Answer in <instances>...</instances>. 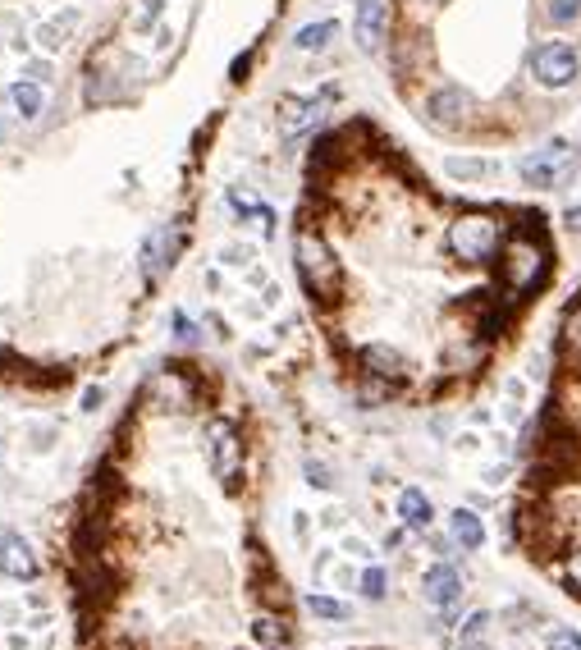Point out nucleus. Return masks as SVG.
<instances>
[{"label":"nucleus","instance_id":"1","mask_svg":"<svg viewBox=\"0 0 581 650\" xmlns=\"http://www.w3.org/2000/svg\"><path fill=\"white\" fill-rule=\"evenodd\" d=\"M545 275H549V248L540 234H517V239L504 243V252H499V280H504V289L513 298L536 293L545 284Z\"/></svg>","mask_w":581,"mask_h":650},{"label":"nucleus","instance_id":"2","mask_svg":"<svg viewBox=\"0 0 581 650\" xmlns=\"http://www.w3.org/2000/svg\"><path fill=\"white\" fill-rule=\"evenodd\" d=\"M577 170H581V152L572 138H549L540 152H527L517 161V179L527 188H540V193L568 188L572 179H577Z\"/></svg>","mask_w":581,"mask_h":650},{"label":"nucleus","instance_id":"3","mask_svg":"<svg viewBox=\"0 0 581 650\" xmlns=\"http://www.w3.org/2000/svg\"><path fill=\"white\" fill-rule=\"evenodd\" d=\"M293 261H298V275L307 284L312 298L321 303H334L339 298V284H344V271H339V261H334L330 243L312 229H298V239H293Z\"/></svg>","mask_w":581,"mask_h":650},{"label":"nucleus","instance_id":"4","mask_svg":"<svg viewBox=\"0 0 581 650\" xmlns=\"http://www.w3.org/2000/svg\"><path fill=\"white\" fill-rule=\"evenodd\" d=\"M449 252L467 266H485L504 252V225L490 211H467L449 225Z\"/></svg>","mask_w":581,"mask_h":650},{"label":"nucleus","instance_id":"5","mask_svg":"<svg viewBox=\"0 0 581 650\" xmlns=\"http://www.w3.org/2000/svg\"><path fill=\"white\" fill-rule=\"evenodd\" d=\"M531 78H536V87H545V92H568V87L581 78L577 46L563 42V37L540 42L536 51H531Z\"/></svg>","mask_w":581,"mask_h":650},{"label":"nucleus","instance_id":"6","mask_svg":"<svg viewBox=\"0 0 581 650\" xmlns=\"http://www.w3.org/2000/svg\"><path fill=\"white\" fill-rule=\"evenodd\" d=\"M206 454H211V472H216V481L234 490L238 477H243V440H238L234 426L220 422V417L206 426Z\"/></svg>","mask_w":581,"mask_h":650},{"label":"nucleus","instance_id":"7","mask_svg":"<svg viewBox=\"0 0 581 650\" xmlns=\"http://www.w3.org/2000/svg\"><path fill=\"white\" fill-rule=\"evenodd\" d=\"M426 115H431V124H440V129H463V124H472V115H476V97L458 83L435 87L431 101H426Z\"/></svg>","mask_w":581,"mask_h":650},{"label":"nucleus","instance_id":"8","mask_svg":"<svg viewBox=\"0 0 581 650\" xmlns=\"http://www.w3.org/2000/svg\"><path fill=\"white\" fill-rule=\"evenodd\" d=\"M339 97V87H321L316 97H289L280 106V124H284V138H298V133H307V129H316L321 124V115H325V106Z\"/></svg>","mask_w":581,"mask_h":650},{"label":"nucleus","instance_id":"9","mask_svg":"<svg viewBox=\"0 0 581 650\" xmlns=\"http://www.w3.org/2000/svg\"><path fill=\"white\" fill-rule=\"evenodd\" d=\"M353 37L362 51H380L385 46V0H357Z\"/></svg>","mask_w":581,"mask_h":650},{"label":"nucleus","instance_id":"10","mask_svg":"<svg viewBox=\"0 0 581 650\" xmlns=\"http://www.w3.org/2000/svg\"><path fill=\"white\" fill-rule=\"evenodd\" d=\"M421 591H426V600H431L435 609H453L463 600V573L453 564H435L431 573H426V582H421Z\"/></svg>","mask_w":581,"mask_h":650},{"label":"nucleus","instance_id":"11","mask_svg":"<svg viewBox=\"0 0 581 650\" xmlns=\"http://www.w3.org/2000/svg\"><path fill=\"white\" fill-rule=\"evenodd\" d=\"M362 367L371 371L376 380H403L408 376V358H403L399 348H389V344H366L362 348Z\"/></svg>","mask_w":581,"mask_h":650},{"label":"nucleus","instance_id":"12","mask_svg":"<svg viewBox=\"0 0 581 650\" xmlns=\"http://www.w3.org/2000/svg\"><path fill=\"white\" fill-rule=\"evenodd\" d=\"M0 573L5 577H37V559H33V550H28V541L23 536H5L0 541Z\"/></svg>","mask_w":581,"mask_h":650},{"label":"nucleus","instance_id":"13","mask_svg":"<svg viewBox=\"0 0 581 650\" xmlns=\"http://www.w3.org/2000/svg\"><path fill=\"white\" fill-rule=\"evenodd\" d=\"M449 531H453V541L463 545V550H481L485 545V522L476 509H453L449 513Z\"/></svg>","mask_w":581,"mask_h":650},{"label":"nucleus","instance_id":"14","mask_svg":"<svg viewBox=\"0 0 581 650\" xmlns=\"http://www.w3.org/2000/svg\"><path fill=\"white\" fill-rule=\"evenodd\" d=\"M399 518H403V522H408V527H412V531H426V527H431V518H435V509H431V499L421 495V490H417V486H408V490H403V495H399Z\"/></svg>","mask_w":581,"mask_h":650},{"label":"nucleus","instance_id":"15","mask_svg":"<svg viewBox=\"0 0 581 650\" xmlns=\"http://www.w3.org/2000/svg\"><path fill=\"white\" fill-rule=\"evenodd\" d=\"M499 165L495 161H485V156H449L444 161V174L449 179H463V184H481V179H490Z\"/></svg>","mask_w":581,"mask_h":650},{"label":"nucleus","instance_id":"16","mask_svg":"<svg viewBox=\"0 0 581 650\" xmlns=\"http://www.w3.org/2000/svg\"><path fill=\"white\" fill-rule=\"evenodd\" d=\"M170 257H174V234H170V229H156V234L147 239V248H142V271L156 275Z\"/></svg>","mask_w":581,"mask_h":650},{"label":"nucleus","instance_id":"17","mask_svg":"<svg viewBox=\"0 0 581 650\" xmlns=\"http://www.w3.org/2000/svg\"><path fill=\"white\" fill-rule=\"evenodd\" d=\"M334 33H339V23H334V19L307 23V28H298V33H293V46H298V51H325V46L334 42Z\"/></svg>","mask_w":581,"mask_h":650},{"label":"nucleus","instance_id":"18","mask_svg":"<svg viewBox=\"0 0 581 650\" xmlns=\"http://www.w3.org/2000/svg\"><path fill=\"white\" fill-rule=\"evenodd\" d=\"M490 628H495V614H490V609H476V614L463 623V632H458V646H463V650H481L485 641H490Z\"/></svg>","mask_w":581,"mask_h":650},{"label":"nucleus","instance_id":"19","mask_svg":"<svg viewBox=\"0 0 581 650\" xmlns=\"http://www.w3.org/2000/svg\"><path fill=\"white\" fill-rule=\"evenodd\" d=\"M559 344H563V353H568L572 362H581V298L568 307V312H563V321H559Z\"/></svg>","mask_w":581,"mask_h":650},{"label":"nucleus","instance_id":"20","mask_svg":"<svg viewBox=\"0 0 581 650\" xmlns=\"http://www.w3.org/2000/svg\"><path fill=\"white\" fill-rule=\"evenodd\" d=\"M252 637H257L266 650H289V623H284V618L261 614L257 623H252Z\"/></svg>","mask_w":581,"mask_h":650},{"label":"nucleus","instance_id":"21","mask_svg":"<svg viewBox=\"0 0 581 650\" xmlns=\"http://www.w3.org/2000/svg\"><path fill=\"white\" fill-rule=\"evenodd\" d=\"M74 28H78V10H69V14H65V23H60V19L42 23V28H37V42H42L46 51H60V46H69Z\"/></svg>","mask_w":581,"mask_h":650},{"label":"nucleus","instance_id":"22","mask_svg":"<svg viewBox=\"0 0 581 650\" xmlns=\"http://www.w3.org/2000/svg\"><path fill=\"white\" fill-rule=\"evenodd\" d=\"M10 101H14V110H19L23 120H37V115H42V92H37L33 83H14Z\"/></svg>","mask_w":581,"mask_h":650},{"label":"nucleus","instance_id":"23","mask_svg":"<svg viewBox=\"0 0 581 650\" xmlns=\"http://www.w3.org/2000/svg\"><path fill=\"white\" fill-rule=\"evenodd\" d=\"M581 19V0H545V23L549 28H572Z\"/></svg>","mask_w":581,"mask_h":650},{"label":"nucleus","instance_id":"24","mask_svg":"<svg viewBox=\"0 0 581 650\" xmlns=\"http://www.w3.org/2000/svg\"><path fill=\"white\" fill-rule=\"evenodd\" d=\"M161 14H165V0H142V14L133 19V33H151L161 23Z\"/></svg>","mask_w":581,"mask_h":650},{"label":"nucleus","instance_id":"25","mask_svg":"<svg viewBox=\"0 0 581 650\" xmlns=\"http://www.w3.org/2000/svg\"><path fill=\"white\" fill-rule=\"evenodd\" d=\"M385 582H389L385 568H366L362 573V596L366 600H385Z\"/></svg>","mask_w":581,"mask_h":650},{"label":"nucleus","instance_id":"26","mask_svg":"<svg viewBox=\"0 0 581 650\" xmlns=\"http://www.w3.org/2000/svg\"><path fill=\"white\" fill-rule=\"evenodd\" d=\"M307 609L321 618H348V605H339V600H330V596H307Z\"/></svg>","mask_w":581,"mask_h":650},{"label":"nucleus","instance_id":"27","mask_svg":"<svg viewBox=\"0 0 581 650\" xmlns=\"http://www.w3.org/2000/svg\"><path fill=\"white\" fill-rule=\"evenodd\" d=\"M545 650H581V632L577 628H559L554 637H549Z\"/></svg>","mask_w":581,"mask_h":650},{"label":"nucleus","instance_id":"28","mask_svg":"<svg viewBox=\"0 0 581 650\" xmlns=\"http://www.w3.org/2000/svg\"><path fill=\"white\" fill-rule=\"evenodd\" d=\"M563 582H568V591H577V596H581V550L568 554V564H563Z\"/></svg>","mask_w":581,"mask_h":650},{"label":"nucleus","instance_id":"29","mask_svg":"<svg viewBox=\"0 0 581 650\" xmlns=\"http://www.w3.org/2000/svg\"><path fill=\"white\" fill-rule=\"evenodd\" d=\"M307 477H312V486H330V477H325V467H316V463H307Z\"/></svg>","mask_w":581,"mask_h":650}]
</instances>
